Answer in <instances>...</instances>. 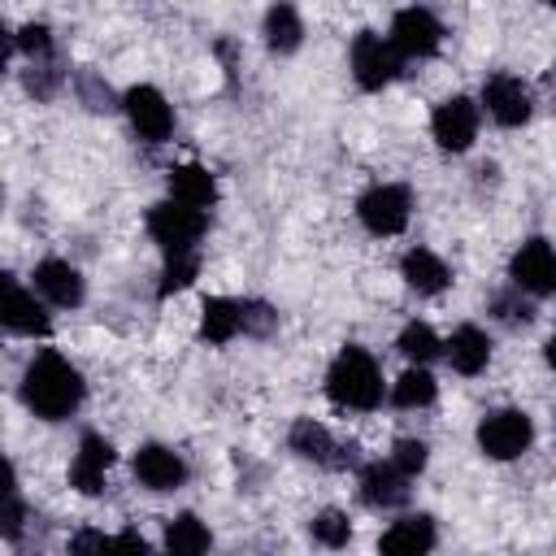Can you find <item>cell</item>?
Listing matches in <instances>:
<instances>
[{
  "mask_svg": "<svg viewBox=\"0 0 556 556\" xmlns=\"http://www.w3.org/2000/svg\"><path fill=\"white\" fill-rule=\"evenodd\" d=\"M87 387H83V374L61 356V352H39L26 374H22V404L43 417V421H61L70 417L78 404H83Z\"/></svg>",
  "mask_w": 556,
  "mask_h": 556,
  "instance_id": "6da1fadb",
  "label": "cell"
},
{
  "mask_svg": "<svg viewBox=\"0 0 556 556\" xmlns=\"http://www.w3.org/2000/svg\"><path fill=\"white\" fill-rule=\"evenodd\" d=\"M326 395L339 404V408H356V413H369L382 404V374L374 365V356L356 343H348L330 369H326Z\"/></svg>",
  "mask_w": 556,
  "mask_h": 556,
  "instance_id": "7a4b0ae2",
  "label": "cell"
},
{
  "mask_svg": "<svg viewBox=\"0 0 556 556\" xmlns=\"http://www.w3.org/2000/svg\"><path fill=\"white\" fill-rule=\"evenodd\" d=\"M534 443V421L521 408H495L478 421V447L491 460H513Z\"/></svg>",
  "mask_w": 556,
  "mask_h": 556,
  "instance_id": "3957f363",
  "label": "cell"
},
{
  "mask_svg": "<svg viewBox=\"0 0 556 556\" xmlns=\"http://www.w3.org/2000/svg\"><path fill=\"white\" fill-rule=\"evenodd\" d=\"M204 226H208V217L200 208H187V204H174V200L152 204V213H148V235L165 248V256L195 252V239L204 235Z\"/></svg>",
  "mask_w": 556,
  "mask_h": 556,
  "instance_id": "277c9868",
  "label": "cell"
},
{
  "mask_svg": "<svg viewBox=\"0 0 556 556\" xmlns=\"http://www.w3.org/2000/svg\"><path fill=\"white\" fill-rule=\"evenodd\" d=\"M413 213V195L400 182H378L356 200V217L369 235H400L408 226Z\"/></svg>",
  "mask_w": 556,
  "mask_h": 556,
  "instance_id": "5b68a950",
  "label": "cell"
},
{
  "mask_svg": "<svg viewBox=\"0 0 556 556\" xmlns=\"http://www.w3.org/2000/svg\"><path fill=\"white\" fill-rule=\"evenodd\" d=\"M387 43H391L395 56H434L439 43H443V26L430 9L413 4V9H400L391 17V39Z\"/></svg>",
  "mask_w": 556,
  "mask_h": 556,
  "instance_id": "8992f818",
  "label": "cell"
},
{
  "mask_svg": "<svg viewBox=\"0 0 556 556\" xmlns=\"http://www.w3.org/2000/svg\"><path fill=\"white\" fill-rule=\"evenodd\" d=\"M513 287L517 291H530V295H552L556 291V256H552V243L547 239H526L517 252H513Z\"/></svg>",
  "mask_w": 556,
  "mask_h": 556,
  "instance_id": "52a82bcc",
  "label": "cell"
},
{
  "mask_svg": "<svg viewBox=\"0 0 556 556\" xmlns=\"http://www.w3.org/2000/svg\"><path fill=\"white\" fill-rule=\"evenodd\" d=\"M352 74H356V83H361L365 91H378V87H387V83L400 74V56L391 52V43H387L382 35L361 30V35L352 39Z\"/></svg>",
  "mask_w": 556,
  "mask_h": 556,
  "instance_id": "ba28073f",
  "label": "cell"
},
{
  "mask_svg": "<svg viewBox=\"0 0 556 556\" xmlns=\"http://www.w3.org/2000/svg\"><path fill=\"white\" fill-rule=\"evenodd\" d=\"M122 109H126V117H130V126L139 130V139H148V143H165L169 139V130H174V109L165 104V96L156 91V87H130L126 96H122Z\"/></svg>",
  "mask_w": 556,
  "mask_h": 556,
  "instance_id": "9c48e42d",
  "label": "cell"
},
{
  "mask_svg": "<svg viewBox=\"0 0 556 556\" xmlns=\"http://www.w3.org/2000/svg\"><path fill=\"white\" fill-rule=\"evenodd\" d=\"M482 104L500 126H521L534 113V96L517 74H491L482 83Z\"/></svg>",
  "mask_w": 556,
  "mask_h": 556,
  "instance_id": "30bf717a",
  "label": "cell"
},
{
  "mask_svg": "<svg viewBox=\"0 0 556 556\" xmlns=\"http://www.w3.org/2000/svg\"><path fill=\"white\" fill-rule=\"evenodd\" d=\"M430 130H434L439 148H447V152H465V148L478 139V104H473L469 96H452V100H443V104L434 109V117H430Z\"/></svg>",
  "mask_w": 556,
  "mask_h": 556,
  "instance_id": "8fae6325",
  "label": "cell"
},
{
  "mask_svg": "<svg viewBox=\"0 0 556 556\" xmlns=\"http://www.w3.org/2000/svg\"><path fill=\"white\" fill-rule=\"evenodd\" d=\"M291 452H300V456L313 460V465H330V469H343V465L356 460L352 447H339V443L330 439V430H326L321 421H313V417H300V421L291 426Z\"/></svg>",
  "mask_w": 556,
  "mask_h": 556,
  "instance_id": "7c38bea8",
  "label": "cell"
},
{
  "mask_svg": "<svg viewBox=\"0 0 556 556\" xmlns=\"http://www.w3.org/2000/svg\"><path fill=\"white\" fill-rule=\"evenodd\" d=\"M135 478H139L148 491H174V486H182L187 465H182V456H178L174 447H165V443H143V447L135 452Z\"/></svg>",
  "mask_w": 556,
  "mask_h": 556,
  "instance_id": "4fadbf2b",
  "label": "cell"
},
{
  "mask_svg": "<svg viewBox=\"0 0 556 556\" xmlns=\"http://www.w3.org/2000/svg\"><path fill=\"white\" fill-rule=\"evenodd\" d=\"M109 465H113L109 439H104V434H83L78 456H74V465H70V486H78L83 495H100Z\"/></svg>",
  "mask_w": 556,
  "mask_h": 556,
  "instance_id": "5bb4252c",
  "label": "cell"
},
{
  "mask_svg": "<svg viewBox=\"0 0 556 556\" xmlns=\"http://www.w3.org/2000/svg\"><path fill=\"white\" fill-rule=\"evenodd\" d=\"M0 326L13 330V334H48V330H52L43 304H39L30 291L13 287V282L0 291Z\"/></svg>",
  "mask_w": 556,
  "mask_h": 556,
  "instance_id": "9a60e30c",
  "label": "cell"
},
{
  "mask_svg": "<svg viewBox=\"0 0 556 556\" xmlns=\"http://www.w3.org/2000/svg\"><path fill=\"white\" fill-rule=\"evenodd\" d=\"M30 278H35V291L48 295L56 308H74V304H83V278H78V269H74L70 261L48 256V261L35 265Z\"/></svg>",
  "mask_w": 556,
  "mask_h": 556,
  "instance_id": "2e32d148",
  "label": "cell"
},
{
  "mask_svg": "<svg viewBox=\"0 0 556 556\" xmlns=\"http://www.w3.org/2000/svg\"><path fill=\"white\" fill-rule=\"evenodd\" d=\"M434 521L426 517V513H417V517H400L382 539H378V552L382 556H430V547H434Z\"/></svg>",
  "mask_w": 556,
  "mask_h": 556,
  "instance_id": "e0dca14e",
  "label": "cell"
},
{
  "mask_svg": "<svg viewBox=\"0 0 556 556\" xmlns=\"http://www.w3.org/2000/svg\"><path fill=\"white\" fill-rule=\"evenodd\" d=\"M361 500L369 508H395L408 500V478L391 460H374L361 469Z\"/></svg>",
  "mask_w": 556,
  "mask_h": 556,
  "instance_id": "ac0fdd59",
  "label": "cell"
},
{
  "mask_svg": "<svg viewBox=\"0 0 556 556\" xmlns=\"http://www.w3.org/2000/svg\"><path fill=\"white\" fill-rule=\"evenodd\" d=\"M400 274H404V282H408L417 295H439V291L452 282L443 256H434L430 248H408L404 261H400Z\"/></svg>",
  "mask_w": 556,
  "mask_h": 556,
  "instance_id": "d6986e66",
  "label": "cell"
},
{
  "mask_svg": "<svg viewBox=\"0 0 556 556\" xmlns=\"http://www.w3.org/2000/svg\"><path fill=\"white\" fill-rule=\"evenodd\" d=\"M169 195L174 204H187V208H208L217 200V182L204 165H174L169 169Z\"/></svg>",
  "mask_w": 556,
  "mask_h": 556,
  "instance_id": "ffe728a7",
  "label": "cell"
},
{
  "mask_svg": "<svg viewBox=\"0 0 556 556\" xmlns=\"http://www.w3.org/2000/svg\"><path fill=\"white\" fill-rule=\"evenodd\" d=\"M491 361V339L478 326H456L447 339V365L456 374H482Z\"/></svg>",
  "mask_w": 556,
  "mask_h": 556,
  "instance_id": "44dd1931",
  "label": "cell"
},
{
  "mask_svg": "<svg viewBox=\"0 0 556 556\" xmlns=\"http://www.w3.org/2000/svg\"><path fill=\"white\" fill-rule=\"evenodd\" d=\"M239 330H243L239 300L208 295V300H204V308H200V339H204V343H230Z\"/></svg>",
  "mask_w": 556,
  "mask_h": 556,
  "instance_id": "7402d4cb",
  "label": "cell"
},
{
  "mask_svg": "<svg viewBox=\"0 0 556 556\" xmlns=\"http://www.w3.org/2000/svg\"><path fill=\"white\" fill-rule=\"evenodd\" d=\"M208 526L195 513H178L165 526V556H204L208 552Z\"/></svg>",
  "mask_w": 556,
  "mask_h": 556,
  "instance_id": "603a6c76",
  "label": "cell"
},
{
  "mask_svg": "<svg viewBox=\"0 0 556 556\" xmlns=\"http://www.w3.org/2000/svg\"><path fill=\"white\" fill-rule=\"evenodd\" d=\"M300 39H304L300 13H295L291 4H274V9L265 13V43H269L274 52H295Z\"/></svg>",
  "mask_w": 556,
  "mask_h": 556,
  "instance_id": "cb8c5ba5",
  "label": "cell"
},
{
  "mask_svg": "<svg viewBox=\"0 0 556 556\" xmlns=\"http://www.w3.org/2000/svg\"><path fill=\"white\" fill-rule=\"evenodd\" d=\"M434 378L421 369V365H413V369H404L400 378H395V387H391V400L400 404V408H426L430 400H434Z\"/></svg>",
  "mask_w": 556,
  "mask_h": 556,
  "instance_id": "d4e9b609",
  "label": "cell"
},
{
  "mask_svg": "<svg viewBox=\"0 0 556 556\" xmlns=\"http://www.w3.org/2000/svg\"><path fill=\"white\" fill-rule=\"evenodd\" d=\"M439 334L426 326V321H408L404 330H400V352L408 356V361H417V365H426V361H434L439 356Z\"/></svg>",
  "mask_w": 556,
  "mask_h": 556,
  "instance_id": "484cf974",
  "label": "cell"
},
{
  "mask_svg": "<svg viewBox=\"0 0 556 556\" xmlns=\"http://www.w3.org/2000/svg\"><path fill=\"white\" fill-rule=\"evenodd\" d=\"M308 530H313V539H317L321 547H348V539H352V521H348V513H339V508L317 513Z\"/></svg>",
  "mask_w": 556,
  "mask_h": 556,
  "instance_id": "4316f807",
  "label": "cell"
},
{
  "mask_svg": "<svg viewBox=\"0 0 556 556\" xmlns=\"http://www.w3.org/2000/svg\"><path fill=\"white\" fill-rule=\"evenodd\" d=\"M195 269H200V256H195V252H178V256H165V274H161V295H169V291H182V287H191Z\"/></svg>",
  "mask_w": 556,
  "mask_h": 556,
  "instance_id": "83f0119b",
  "label": "cell"
},
{
  "mask_svg": "<svg viewBox=\"0 0 556 556\" xmlns=\"http://www.w3.org/2000/svg\"><path fill=\"white\" fill-rule=\"evenodd\" d=\"M426 460H430V452H426L421 439H400L395 452H391V465H395L404 478H417V473L426 469Z\"/></svg>",
  "mask_w": 556,
  "mask_h": 556,
  "instance_id": "f1b7e54d",
  "label": "cell"
},
{
  "mask_svg": "<svg viewBox=\"0 0 556 556\" xmlns=\"http://www.w3.org/2000/svg\"><path fill=\"white\" fill-rule=\"evenodd\" d=\"M13 48H22L26 56H48L52 52V30L43 22H26L17 35H13Z\"/></svg>",
  "mask_w": 556,
  "mask_h": 556,
  "instance_id": "f546056e",
  "label": "cell"
},
{
  "mask_svg": "<svg viewBox=\"0 0 556 556\" xmlns=\"http://www.w3.org/2000/svg\"><path fill=\"white\" fill-rule=\"evenodd\" d=\"M109 543H113V539H109L104 530H91V526H87V530H78V534L70 539V556H109Z\"/></svg>",
  "mask_w": 556,
  "mask_h": 556,
  "instance_id": "4dcf8cb0",
  "label": "cell"
},
{
  "mask_svg": "<svg viewBox=\"0 0 556 556\" xmlns=\"http://www.w3.org/2000/svg\"><path fill=\"white\" fill-rule=\"evenodd\" d=\"M26 530V504L13 495V500H0V534L4 539H22Z\"/></svg>",
  "mask_w": 556,
  "mask_h": 556,
  "instance_id": "1f68e13d",
  "label": "cell"
},
{
  "mask_svg": "<svg viewBox=\"0 0 556 556\" xmlns=\"http://www.w3.org/2000/svg\"><path fill=\"white\" fill-rule=\"evenodd\" d=\"M239 317H243V330H252V334H269L274 330V313H269V304H239Z\"/></svg>",
  "mask_w": 556,
  "mask_h": 556,
  "instance_id": "d6a6232c",
  "label": "cell"
},
{
  "mask_svg": "<svg viewBox=\"0 0 556 556\" xmlns=\"http://www.w3.org/2000/svg\"><path fill=\"white\" fill-rule=\"evenodd\" d=\"M109 556H152V547H148V539L139 530H122V534H113Z\"/></svg>",
  "mask_w": 556,
  "mask_h": 556,
  "instance_id": "836d02e7",
  "label": "cell"
},
{
  "mask_svg": "<svg viewBox=\"0 0 556 556\" xmlns=\"http://www.w3.org/2000/svg\"><path fill=\"white\" fill-rule=\"evenodd\" d=\"M495 308H500L504 321H530V317H534V308H530L526 300H513V295H500Z\"/></svg>",
  "mask_w": 556,
  "mask_h": 556,
  "instance_id": "e575fe53",
  "label": "cell"
},
{
  "mask_svg": "<svg viewBox=\"0 0 556 556\" xmlns=\"http://www.w3.org/2000/svg\"><path fill=\"white\" fill-rule=\"evenodd\" d=\"M26 87H30L35 96H52V87H56V70H39V74H30Z\"/></svg>",
  "mask_w": 556,
  "mask_h": 556,
  "instance_id": "d590c367",
  "label": "cell"
},
{
  "mask_svg": "<svg viewBox=\"0 0 556 556\" xmlns=\"http://www.w3.org/2000/svg\"><path fill=\"white\" fill-rule=\"evenodd\" d=\"M83 91H87V100H91V109H113V104H109V87H100V83H96L91 74L83 78Z\"/></svg>",
  "mask_w": 556,
  "mask_h": 556,
  "instance_id": "8d00e7d4",
  "label": "cell"
},
{
  "mask_svg": "<svg viewBox=\"0 0 556 556\" xmlns=\"http://www.w3.org/2000/svg\"><path fill=\"white\" fill-rule=\"evenodd\" d=\"M13 486H17V473H13L9 456L0 452V500H13Z\"/></svg>",
  "mask_w": 556,
  "mask_h": 556,
  "instance_id": "74e56055",
  "label": "cell"
},
{
  "mask_svg": "<svg viewBox=\"0 0 556 556\" xmlns=\"http://www.w3.org/2000/svg\"><path fill=\"white\" fill-rule=\"evenodd\" d=\"M9 48H13V35L0 26V70H4V61H9Z\"/></svg>",
  "mask_w": 556,
  "mask_h": 556,
  "instance_id": "f35d334b",
  "label": "cell"
},
{
  "mask_svg": "<svg viewBox=\"0 0 556 556\" xmlns=\"http://www.w3.org/2000/svg\"><path fill=\"white\" fill-rule=\"evenodd\" d=\"M4 287H9V274H4V269H0V291H4Z\"/></svg>",
  "mask_w": 556,
  "mask_h": 556,
  "instance_id": "ab89813d",
  "label": "cell"
}]
</instances>
